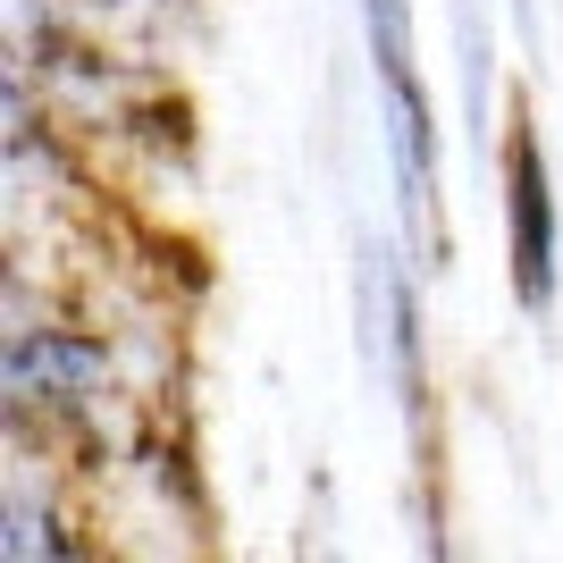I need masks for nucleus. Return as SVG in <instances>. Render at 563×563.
I'll return each mask as SVG.
<instances>
[{"label":"nucleus","mask_w":563,"mask_h":563,"mask_svg":"<svg viewBox=\"0 0 563 563\" xmlns=\"http://www.w3.org/2000/svg\"><path fill=\"white\" fill-rule=\"evenodd\" d=\"M101 378V353L85 336H9V396L18 404H76L85 387Z\"/></svg>","instance_id":"obj_3"},{"label":"nucleus","mask_w":563,"mask_h":563,"mask_svg":"<svg viewBox=\"0 0 563 563\" xmlns=\"http://www.w3.org/2000/svg\"><path fill=\"white\" fill-rule=\"evenodd\" d=\"M505 261H514V295L530 311L555 303V186H547L539 135L514 118L505 143Z\"/></svg>","instance_id":"obj_2"},{"label":"nucleus","mask_w":563,"mask_h":563,"mask_svg":"<svg viewBox=\"0 0 563 563\" xmlns=\"http://www.w3.org/2000/svg\"><path fill=\"white\" fill-rule=\"evenodd\" d=\"M371 25V68L387 93V152H396V202L412 235L429 228V194H438V126H429V93L412 68V0H362Z\"/></svg>","instance_id":"obj_1"}]
</instances>
